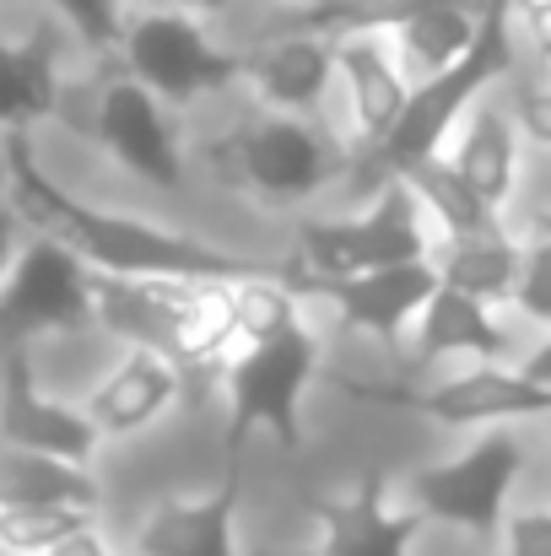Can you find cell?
Masks as SVG:
<instances>
[{
    "mask_svg": "<svg viewBox=\"0 0 551 556\" xmlns=\"http://www.w3.org/2000/svg\"><path fill=\"white\" fill-rule=\"evenodd\" d=\"M82 330H92V270L65 243L33 232L0 281V357Z\"/></svg>",
    "mask_w": 551,
    "mask_h": 556,
    "instance_id": "9",
    "label": "cell"
},
{
    "mask_svg": "<svg viewBox=\"0 0 551 556\" xmlns=\"http://www.w3.org/2000/svg\"><path fill=\"white\" fill-rule=\"evenodd\" d=\"M0 189L11 194V205L27 216L33 232L65 243L92 276H114V281H147V276L243 281V276L281 270V238H276V249H249L243 238L211 232V227L184 222V216L76 194L38 163L27 136L0 141Z\"/></svg>",
    "mask_w": 551,
    "mask_h": 556,
    "instance_id": "1",
    "label": "cell"
},
{
    "mask_svg": "<svg viewBox=\"0 0 551 556\" xmlns=\"http://www.w3.org/2000/svg\"><path fill=\"white\" fill-rule=\"evenodd\" d=\"M265 16H298V11H309L314 0H254Z\"/></svg>",
    "mask_w": 551,
    "mask_h": 556,
    "instance_id": "36",
    "label": "cell"
},
{
    "mask_svg": "<svg viewBox=\"0 0 551 556\" xmlns=\"http://www.w3.org/2000/svg\"><path fill=\"white\" fill-rule=\"evenodd\" d=\"M92 525H98V514H87V508H11V514H0V552L49 556Z\"/></svg>",
    "mask_w": 551,
    "mask_h": 556,
    "instance_id": "28",
    "label": "cell"
},
{
    "mask_svg": "<svg viewBox=\"0 0 551 556\" xmlns=\"http://www.w3.org/2000/svg\"><path fill=\"white\" fill-rule=\"evenodd\" d=\"M130 556H249L243 546V448H227L216 481L158 497L136 530Z\"/></svg>",
    "mask_w": 551,
    "mask_h": 556,
    "instance_id": "12",
    "label": "cell"
},
{
    "mask_svg": "<svg viewBox=\"0 0 551 556\" xmlns=\"http://www.w3.org/2000/svg\"><path fill=\"white\" fill-rule=\"evenodd\" d=\"M519 254H525L519 227H503V232L438 243L433 249V270H438V287L509 314V298H514V281H519Z\"/></svg>",
    "mask_w": 551,
    "mask_h": 556,
    "instance_id": "22",
    "label": "cell"
},
{
    "mask_svg": "<svg viewBox=\"0 0 551 556\" xmlns=\"http://www.w3.org/2000/svg\"><path fill=\"white\" fill-rule=\"evenodd\" d=\"M233 325H238V352H249V346H271L281 336H298L320 319H314L309 298L281 270H265V276L233 281Z\"/></svg>",
    "mask_w": 551,
    "mask_h": 556,
    "instance_id": "25",
    "label": "cell"
},
{
    "mask_svg": "<svg viewBox=\"0 0 551 556\" xmlns=\"http://www.w3.org/2000/svg\"><path fill=\"white\" fill-rule=\"evenodd\" d=\"M487 5L492 0H433L411 22H400L389 33V49L400 54V65L411 71V81H433V76L454 71L471 54V43L481 38Z\"/></svg>",
    "mask_w": 551,
    "mask_h": 556,
    "instance_id": "21",
    "label": "cell"
},
{
    "mask_svg": "<svg viewBox=\"0 0 551 556\" xmlns=\"http://www.w3.org/2000/svg\"><path fill=\"white\" fill-rule=\"evenodd\" d=\"M114 71H125L136 87H147L163 109L184 119L216 114L238 103V76H243V49L238 33L195 16H130Z\"/></svg>",
    "mask_w": 551,
    "mask_h": 556,
    "instance_id": "7",
    "label": "cell"
},
{
    "mask_svg": "<svg viewBox=\"0 0 551 556\" xmlns=\"http://www.w3.org/2000/svg\"><path fill=\"white\" fill-rule=\"evenodd\" d=\"M49 22L60 27V38L92 60V65H114L120 54V38L130 27V5L125 0H43Z\"/></svg>",
    "mask_w": 551,
    "mask_h": 556,
    "instance_id": "26",
    "label": "cell"
},
{
    "mask_svg": "<svg viewBox=\"0 0 551 556\" xmlns=\"http://www.w3.org/2000/svg\"><path fill=\"white\" fill-rule=\"evenodd\" d=\"M530 65H541V71H551V43L541 49V54H536V60H530Z\"/></svg>",
    "mask_w": 551,
    "mask_h": 556,
    "instance_id": "38",
    "label": "cell"
},
{
    "mask_svg": "<svg viewBox=\"0 0 551 556\" xmlns=\"http://www.w3.org/2000/svg\"><path fill=\"white\" fill-rule=\"evenodd\" d=\"M189 394H195V383L168 352L130 346L92 378V389L76 405H82V416L92 421V432L109 448V443H136V438L168 427L189 405Z\"/></svg>",
    "mask_w": 551,
    "mask_h": 556,
    "instance_id": "15",
    "label": "cell"
},
{
    "mask_svg": "<svg viewBox=\"0 0 551 556\" xmlns=\"http://www.w3.org/2000/svg\"><path fill=\"white\" fill-rule=\"evenodd\" d=\"M87 141L103 152V163L125 179L130 189L163 200V205H189L200 200L195 179V125L163 109L147 87H136L125 71L103 65L92 98H87V119H82Z\"/></svg>",
    "mask_w": 551,
    "mask_h": 556,
    "instance_id": "5",
    "label": "cell"
},
{
    "mask_svg": "<svg viewBox=\"0 0 551 556\" xmlns=\"http://www.w3.org/2000/svg\"><path fill=\"white\" fill-rule=\"evenodd\" d=\"M509 319H514L530 341L551 330V243L547 238H525L519 281H514V298H509Z\"/></svg>",
    "mask_w": 551,
    "mask_h": 556,
    "instance_id": "29",
    "label": "cell"
},
{
    "mask_svg": "<svg viewBox=\"0 0 551 556\" xmlns=\"http://www.w3.org/2000/svg\"><path fill=\"white\" fill-rule=\"evenodd\" d=\"M498 98H503V109H509V119H514V130H519L530 163H536V168H551V71L525 60V65L498 87Z\"/></svg>",
    "mask_w": 551,
    "mask_h": 556,
    "instance_id": "27",
    "label": "cell"
},
{
    "mask_svg": "<svg viewBox=\"0 0 551 556\" xmlns=\"http://www.w3.org/2000/svg\"><path fill=\"white\" fill-rule=\"evenodd\" d=\"M11 508H87L103 514V481L98 470L43 459V454H16L0 448V514Z\"/></svg>",
    "mask_w": 551,
    "mask_h": 556,
    "instance_id": "24",
    "label": "cell"
},
{
    "mask_svg": "<svg viewBox=\"0 0 551 556\" xmlns=\"http://www.w3.org/2000/svg\"><path fill=\"white\" fill-rule=\"evenodd\" d=\"M205 287L211 281H168V276L114 281V276H92V330L109 336L120 352L141 346V352H168L174 357Z\"/></svg>",
    "mask_w": 551,
    "mask_h": 556,
    "instance_id": "19",
    "label": "cell"
},
{
    "mask_svg": "<svg viewBox=\"0 0 551 556\" xmlns=\"http://www.w3.org/2000/svg\"><path fill=\"white\" fill-rule=\"evenodd\" d=\"M443 157H449V168L465 185L487 200V211H498L503 222L519 216V205L530 194L536 163H530V152H525V141H519V130H514V119H509V109H503L498 92L476 98L460 114V125L443 141Z\"/></svg>",
    "mask_w": 551,
    "mask_h": 556,
    "instance_id": "18",
    "label": "cell"
},
{
    "mask_svg": "<svg viewBox=\"0 0 551 556\" xmlns=\"http://www.w3.org/2000/svg\"><path fill=\"white\" fill-rule=\"evenodd\" d=\"M49 556H120V552L109 546V535H103V525H92V530H82L76 541H65L60 552H49Z\"/></svg>",
    "mask_w": 551,
    "mask_h": 556,
    "instance_id": "34",
    "label": "cell"
},
{
    "mask_svg": "<svg viewBox=\"0 0 551 556\" xmlns=\"http://www.w3.org/2000/svg\"><path fill=\"white\" fill-rule=\"evenodd\" d=\"M130 16H195V22H216L227 27V16L238 11V0H125Z\"/></svg>",
    "mask_w": 551,
    "mask_h": 556,
    "instance_id": "31",
    "label": "cell"
},
{
    "mask_svg": "<svg viewBox=\"0 0 551 556\" xmlns=\"http://www.w3.org/2000/svg\"><path fill=\"white\" fill-rule=\"evenodd\" d=\"M0 448L43 454V459H65V465L98 470L103 438L92 432L82 405L54 400L38 383L33 352H5L0 357Z\"/></svg>",
    "mask_w": 551,
    "mask_h": 556,
    "instance_id": "17",
    "label": "cell"
},
{
    "mask_svg": "<svg viewBox=\"0 0 551 556\" xmlns=\"http://www.w3.org/2000/svg\"><path fill=\"white\" fill-rule=\"evenodd\" d=\"M411 98H416V81L400 65V54L389 49V38H378V33L336 38V114H330V125L341 130V141L352 147L358 163L378 157L389 147Z\"/></svg>",
    "mask_w": 551,
    "mask_h": 556,
    "instance_id": "13",
    "label": "cell"
},
{
    "mask_svg": "<svg viewBox=\"0 0 551 556\" xmlns=\"http://www.w3.org/2000/svg\"><path fill=\"white\" fill-rule=\"evenodd\" d=\"M195 125V179L200 194L233 200L254 216L292 222L336 205L352 185V147L325 119H287L249 103H227Z\"/></svg>",
    "mask_w": 551,
    "mask_h": 556,
    "instance_id": "2",
    "label": "cell"
},
{
    "mask_svg": "<svg viewBox=\"0 0 551 556\" xmlns=\"http://www.w3.org/2000/svg\"><path fill=\"white\" fill-rule=\"evenodd\" d=\"M330 368V336L320 325L281 336L271 346H249L233 357V368L216 378V405L227 416V448H243L249 438L303 454L309 448V400L325 389Z\"/></svg>",
    "mask_w": 551,
    "mask_h": 556,
    "instance_id": "6",
    "label": "cell"
},
{
    "mask_svg": "<svg viewBox=\"0 0 551 556\" xmlns=\"http://www.w3.org/2000/svg\"><path fill=\"white\" fill-rule=\"evenodd\" d=\"M71 49V43H65ZM65 114V54L49 33H0V141L54 125Z\"/></svg>",
    "mask_w": 551,
    "mask_h": 556,
    "instance_id": "20",
    "label": "cell"
},
{
    "mask_svg": "<svg viewBox=\"0 0 551 556\" xmlns=\"http://www.w3.org/2000/svg\"><path fill=\"white\" fill-rule=\"evenodd\" d=\"M514 227H519V238H547L551 243V185H536V174H530V194H525Z\"/></svg>",
    "mask_w": 551,
    "mask_h": 556,
    "instance_id": "33",
    "label": "cell"
},
{
    "mask_svg": "<svg viewBox=\"0 0 551 556\" xmlns=\"http://www.w3.org/2000/svg\"><path fill=\"white\" fill-rule=\"evenodd\" d=\"M249 556H314V546H271V541H254Z\"/></svg>",
    "mask_w": 551,
    "mask_h": 556,
    "instance_id": "37",
    "label": "cell"
},
{
    "mask_svg": "<svg viewBox=\"0 0 551 556\" xmlns=\"http://www.w3.org/2000/svg\"><path fill=\"white\" fill-rule=\"evenodd\" d=\"M33 238V227H27V216L11 205V194L0 189V281H5V270L16 265V254H22V243Z\"/></svg>",
    "mask_w": 551,
    "mask_h": 556,
    "instance_id": "32",
    "label": "cell"
},
{
    "mask_svg": "<svg viewBox=\"0 0 551 556\" xmlns=\"http://www.w3.org/2000/svg\"><path fill=\"white\" fill-rule=\"evenodd\" d=\"M276 238H281V276L303 298L325 281H352L367 270L433 260V249H438L422 205L411 200V189L400 179L378 185L363 200L292 216V222H281Z\"/></svg>",
    "mask_w": 551,
    "mask_h": 556,
    "instance_id": "3",
    "label": "cell"
},
{
    "mask_svg": "<svg viewBox=\"0 0 551 556\" xmlns=\"http://www.w3.org/2000/svg\"><path fill=\"white\" fill-rule=\"evenodd\" d=\"M536 454H541V432H525V427L476 432V438H460L454 448L422 459L416 470H405L400 497L411 503V514L427 530H454L487 552L498 541L503 519L525 503Z\"/></svg>",
    "mask_w": 551,
    "mask_h": 556,
    "instance_id": "4",
    "label": "cell"
},
{
    "mask_svg": "<svg viewBox=\"0 0 551 556\" xmlns=\"http://www.w3.org/2000/svg\"><path fill=\"white\" fill-rule=\"evenodd\" d=\"M433 292H438V270H433V260H416V265L367 270L352 281H325L309 292V308L330 341L400 357L422 308L433 303Z\"/></svg>",
    "mask_w": 551,
    "mask_h": 556,
    "instance_id": "10",
    "label": "cell"
},
{
    "mask_svg": "<svg viewBox=\"0 0 551 556\" xmlns=\"http://www.w3.org/2000/svg\"><path fill=\"white\" fill-rule=\"evenodd\" d=\"M243 49V76H238V103L287 114V119H325L336 114V38L298 27V22H271L260 16L249 33H238Z\"/></svg>",
    "mask_w": 551,
    "mask_h": 556,
    "instance_id": "8",
    "label": "cell"
},
{
    "mask_svg": "<svg viewBox=\"0 0 551 556\" xmlns=\"http://www.w3.org/2000/svg\"><path fill=\"white\" fill-rule=\"evenodd\" d=\"M411 421L449 432V438H476V432H551V389L536 383L519 363H481V368H454L438 378H422Z\"/></svg>",
    "mask_w": 551,
    "mask_h": 556,
    "instance_id": "11",
    "label": "cell"
},
{
    "mask_svg": "<svg viewBox=\"0 0 551 556\" xmlns=\"http://www.w3.org/2000/svg\"><path fill=\"white\" fill-rule=\"evenodd\" d=\"M395 179L411 189V200L422 205V216H427V227H433L438 243H460V238H481V232L514 227V222H503L498 211H487V200L449 168L443 152H433V157L400 168Z\"/></svg>",
    "mask_w": 551,
    "mask_h": 556,
    "instance_id": "23",
    "label": "cell"
},
{
    "mask_svg": "<svg viewBox=\"0 0 551 556\" xmlns=\"http://www.w3.org/2000/svg\"><path fill=\"white\" fill-rule=\"evenodd\" d=\"M314 556H411L427 525L400 497V481L384 470H363L358 481L309 497Z\"/></svg>",
    "mask_w": 551,
    "mask_h": 556,
    "instance_id": "14",
    "label": "cell"
},
{
    "mask_svg": "<svg viewBox=\"0 0 551 556\" xmlns=\"http://www.w3.org/2000/svg\"><path fill=\"white\" fill-rule=\"evenodd\" d=\"M525 346H530V336L503 308H487V303H471V298L438 287L433 303L422 308L400 363L416 378H438V372L481 368V363H525Z\"/></svg>",
    "mask_w": 551,
    "mask_h": 556,
    "instance_id": "16",
    "label": "cell"
},
{
    "mask_svg": "<svg viewBox=\"0 0 551 556\" xmlns=\"http://www.w3.org/2000/svg\"><path fill=\"white\" fill-rule=\"evenodd\" d=\"M481 556H551V497H525Z\"/></svg>",
    "mask_w": 551,
    "mask_h": 556,
    "instance_id": "30",
    "label": "cell"
},
{
    "mask_svg": "<svg viewBox=\"0 0 551 556\" xmlns=\"http://www.w3.org/2000/svg\"><path fill=\"white\" fill-rule=\"evenodd\" d=\"M519 368L530 372L536 383H547V389H551V330H547V336H536V341L525 346V363H519Z\"/></svg>",
    "mask_w": 551,
    "mask_h": 556,
    "instance_id": "35",
    "label": "cell"
}]
</instances>
